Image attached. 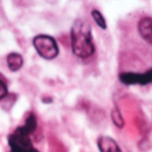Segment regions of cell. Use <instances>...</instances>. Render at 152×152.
I'll list each match as a JSON object with an SVG mask.
<instances>
[{
  "label": "cell",
  "mask_w": 152,
  "mask_h": 152,
  "mask_svg": "<svg viewBox=\"0 0 152 152\" xmlns=\"http://www.w3.org/2000/svg\"><path fill=\"white\" fill-rule=\"evenodd\" d=\"M8 94V89L4 81L0 80V101L5 99Z\"/></svg>",
  "instance_id": "10"
},
{
  "label": "cell",
  "mask_w": 152,
  "mask_h": 152,
  "mask_svg": "<svg viewBox=\"0 0 152 152\" xmlns=\"http://www.w3.org/2000/svg\"><path fill=\"white\" fill-rule=\"evenodd\" d=\"M72 51L79 58L86 59L95 53L91 24L83 19L75 20L71 28Z\"/></svg>",
  "instance_id": "1"
},
{
  "label": "cell",
  "mask_w": 152,
  "mask_h": 152,
  "mask_svg": "<svg viewBox=\"0 0 152 152\" xmlns=\"http://www.w3.org/2000/svg\"><path fill=\"white\" fill-rule=\"evenodd\" d=\"M38 121L34 113L31 112L23 125L18 126L7 137V142L11 152H39L31 140V134L37 129Z\"/></svg>",
  "instance_id": "2"
},
{
  "label": "cell",
  "mask_w": 152,
  "mask_h": 152,
  "mask_svg": "<svg viewBox=\"0 0 152 152\" xmlns=\"http://www.w3.org/2000/svg\"><path fill=\"white\" fill-rule=\"evenodd\" d=\"M97 144L100 152H123L118 143L109 136H100Z\"/></svg>",
  "instance_id": "6"
},
{
  "label": "cell",
  "mask_w": 152,
  "mask_h": 152,
  "mask_svg": "<svg viewBox=\"0 0 152 152\" xmlns=\"http://www.w3.org/2000/svg\"><path fill=\"white\" fill-rule=\"evenodd\" d=\"M138 31L141 38L152 47V17H143L138 23Z\"/></svg>",
  "instance_id": "5"
},
{
  "label": "cell",
  "mask_w": 152,
  "mask_h": 152,
  "mask_svg": "<svg viewBox=\"0 0 152 152\" xmlns=\"http://www.w3.org/2000/svg\"><path fill=\"white\" fill-rule=\"evenodd\" d=\"M91 17L93 18V20L95 21V23H97V25L102 29V30H106L107 29V22L105 17L103 16V15L97 9H93L91 13Z\"/></svg>",
  "instance_id": "8"
},
{
  "label": "cell",
  "mask_w": 152,
  "mask_h": 152,
  "mask_svg": "<svg viewBox=\"0 0 152 152\" xmlns=\"http://www.w3.org/2000/svg\"><path fill=\"white\" fill-rule=\"evenodd\" d=\"M32 44L39 56L44 59L52 60L56 58L59 54V48L56 40L49 35H37L34 37Z\"/></svg>",
  "instance_id": "3"
},
{
  "label": "cell",
  "mask_w": 152,
  "mask_h": 152,
  "mask_svg": "<svg viewBox=\"0 0 152 152\" xmlns=\"http://www.w3.org/2000/svg\"><path fill=\"white\" fill-rule=\"evenodd\" d=\"M118 78L124 85H148L152 83V68L147 70L145 72H121Z\"/></svg>",
  "instance_id": "4"
},
{
  "label": "cell",
  "mask_w": 152,
  "mask_h": 152,
  "mask_svg": "<svg viewBox=\"0 0 152 152\" xmlns=\"http://www.w3.org/2000/svg\"><path fill=\"white\" fill-rule=\"evenodd\" d=\"M111 117H112V120H113L114 124H115L118 128L124 127V119H123V116H122L120 111H119L117 108H114V109L112 110Z\"/></svg>",
  "instance_id": "9"
},
{
  "label": "cell",
  "mask_w": 152,
  "mask_h": 152,
  "mask_svg": "<svg viewBox=\"0 0 152 152\" xmlns=\"http://www.w3.org/2000/svg\"><path fill=\"white\" fill-rule=\"evenodd\" d=\"M7 64L11 72H17L23 65V58L21 54L13 52L7 55Z\"/></svg>",
  "instance_id": "7"
}]
</instances>
